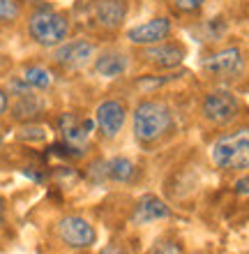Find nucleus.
I'll list each match as a JSON object with an SVG mask.
<instances>
[{
  "mask_svg": "<svg viewBox=\"0 0 249 254\" xmlns=\"http://www.w3.org/2000/svg\"><path fill=\"white\" fill-rule=\"evenodd\" d=\"M210 157L219 171L238 174L249 169V127H238L222 134L210 146Z\"/></svg>",
  "mask_w": 249,
  "mask_h": 254,
  "instance_id": "1",
  "label": "nucleus"
},
{
  "mask_svg": "<svg viewBox=\"0 0 249 254\" xmlns=\"http://www.w3.org/2000/svg\"><path fill=\"white\" fill-rule=\"evenodd\" d=\"M173 125V116L171 109L164 102L146 100L134 109L132 116V127H134V136L141 143H155L171 129Z\"/></svg>",
  "mask_w": 249,
  "mask_h": 254,
  "instance_id": "2",
  "label": "nucleus"
},
{
  "mask_svg": "<svg viewBox=\"0 0 249 254\" xmlns=\"http://www.w3.org/2000/svg\"><path fill=\"white\" fill-rule=\"evenodd\" d=\"M28 35L40 47H60L69 35V21L60 12L40 9V12H33L28 19Z\"/></svg>",
  "mask_w": 249,
  "mask_h": 254,
  "instance_id": "3",
  "label": "nucleus"
},
{
  "mask_svg": "<svg viewBox=\"0 0 249 254\" xmlns=\"http://www.w3.org/2000/svg\"><path fill=\"white\" fill-rule=\"evenodd\" d=\"M201 114L210 125H229L240 114V102L231 90H212L203 100Z\"/></svg>",
  "mask_w": 249,
  "mask_h": 254,
  "instance_id": "4",
  "label": "nucleus"
},
{
  "mask_svg": "<svg viewBox=\"0 0 249 254\" xmlns=\"http://www.w3.org/2000/svg\"><path fill=\"white\" fill-rule=\"evenodd\" d=\"M201 67L210 79H219V81L238 79V76L245 72L243 51L238 47H229V49H222V51H215V54H210L208 58L203 61Z\"/></svg>",
  "mask_w": 249,
  "mask_h": 254,
  "instance_id": "5",
  "label": "nucleus"
},
{
  "mask_svg": "<svg viewBox=\"0 0 249 254\" xmlns=\"http://www.w3.org/2000/svg\"><path fill=\"white\" fill-rule=\"evenodd\" d=\"M58 238H60L65 245H69V248L86 250L95 243L97 234H95V227L86 217L69 215V217H62L60 224H58Z\"/></svg>",
  "mask_w": 249,
  "mask_h": 254,
  "instance_id": "6",
  "label": "nucleus"
},
{
  "mask_svg": "<svg viewBox=\"0 0 249 254\" xmlns=\"http://www.w3.org/2000/svg\"><path fill=\"white\" fill-rule=\"evenodd\" d=\"M125 118H127L125 104L118 100L101 102L97 111H95V125H97V129H100L104 139H115L118 132L122 129V125H125Z\"/></svg>",
  "mask_w": 249,
  "mask_h": 254,
  "instance_id": "7",
  "label": "nucleus"
},
{
  "mask_svg": "<svg viewBox=\"0 0 249 254\" xmlns=\"http://www.w3.org/2000/svg\"><path fill=\"white\" fill-rule=\"evenodd\" d=\"M168 35H171V21L166 16H157V19H150L141 26L129 28L127 40L136 47H152V44L166 42Z\"/></svg>",
  "mask_w": 249,
  "mask_h": 254,
  "instance_id": "8",
  "label": "nucleus"
},
{
  "mask_svg": "<svg viewBox=\"0 0 249 254\" xmlns=\"http://www.w3.org/2000/svg\"><path fill=\"white\" fill-rule=\"evenodd\" d=\"M141 58L155 67L171 69V67H178L185 61V49L180 44H173V42H159L152 47H143Z\"/></svg>",
  "mask_w": 249,
  "mask_h": 254,
  "instance_id": "9",
  "label": "nucleus"
},
{
  "mask_svg": "<svg viewBox=\"0 0 249 254\" xmlns=\"http://www.w3.org/2000/svg\"><path fill=\"white\" fill-rule=\"evenodd\" d=\"M95 54V44L88 40H74L69 42V44H65L62 42L60 47H58V51H55V63L60 67H65V69H76V67H83L90 58H93Z\"/></svg>",
  "mask_w": 249,
  "mask_h": 254,
  "instance_id": "10",
  "label": "nucleus"
},
{
  "mask_svg": "<svg viewBox=\"0 0 249 254\" xmlns=\"http://www.w3.org/2000/svg\"><path fill=\"white\" fill-rule=\"evenodd\" d=\"M168 217H171V208L159 196H155V194H146L143 199H139V203L134 206V213H132V222L136 227L152 224V222H159V220H168Z\"/></svg>",
  "mask_w": 249,
  "mask_h": 254,
  "instance_id": "11",
  "label": "nucleus"
},
{
  "mask_svg": "<svg viewBox=\"0 0 249 254\" xmlns=\"http://www.w3.org/2000/svg\"><path fill=\"white\" fill-rule=\"evenodd\" d=\"M93 16L101 28L115 30L127 19V0H97L93 5Z\"/></svg>",
  "mask_w": 249,
  "mask_h": 254,
  "instance_id": "12",
  "label": "nucleus"
},
{
  "mask_svg": "<svg viewBox=\"0 0 249 254\" xmlns=\"http://www.w3.org/2000/svg\"><path fill=\"white\" fill-rule=\"evenodd\" d=\"M129 61L127 56L120 54V51H104V54L95 61V72L104 76V79H118L127 72Z\"/></svg>",
  "mask_w": 249,
  "mask_h": 254,
  "instance_id": "13",
  "label": "nucleus"
},
{
  "mask_svg": "<svg viewBox=\"0 0 249 254\" xmlns=\"http://www.w3.org/2000/svg\"><path fill=\"white\" fill-rule=\"evenodd\" d=\"M134 164L127 157H113V160L106 162V174L111 181L115 183H129L134 178Z\"/></svg>",
  "mask_w": 249,
  "mask_h": 254,
  "instance_id": "14",
  "label": "nucleus"
},
{
  "mask_svg": "<svg viewBox=\"0 0 249 254\" xmlns=\"http://www.w3.org/2000/svg\"><path fill=\"white\" fill-rule=\"evenodd\" d=\"M21 79L26 81L30 88H37V90H44V88H49L51 83H53L51 72H49V69H44V67H28Z\"/></svg>",
  "mask_w": 249,
  "mask_h": 254,
  "instance_id": "15",
  "label": "nucleus"
},
{
  "mask_svg": "<svg viewBox=\"0 0 249 254\" xmlns=\"http://www.w3.org/2000/svg\"><path fill=\"white\" fill-rule=\"evenodd\" d=\"M40 109H42V104L35 100L33 95H21L19 102H16L12 109V116L14 118H30V116H35Z\"/></svg>",
  "mask_w": 249,
  "mask_h": 254,
  "instance_id": "16",
  "label": "nucleus"
},
{
  "mask_svg": "<svg viewBox=\"0 0 249 254\" xmlns=\"http://www.w3.org/2000/svg\"><path fill=\"white\" fill-rule=\"evenodd\" d=\"M148 254H185V250L178 241H159Z\"/></svg>",
  "mask_w": 249,
  "mask_h": 254,
  "instance_id": "17",
  "label": "nucleus"
},
{
  "mask_svg": "<svg viewBox=\"0 0 249 254\" xmlns=\"http://www.w3.org/2000/svg\"><path fill=\"white\" fill-rule=\"evenodd\" d=\"M16 16H19V7L14 5L12 0H0V23L14 21Z\"/></svg>",
  "mask_w": 249,
  "mask_h": 254,
  "instance_id": "18",
  "label": "nucleus"
},
{
  "mask_svg": "<svg viewBox=\"0 0 249 254\" xmlns=\"http://www.w3.org/2000/svg\"><path fill=\"white\" fill-rule=\"evenodd\" d=\"M203 2H205V0H173V5L178 7L180 12H196Z\"/></svg>",
  "mask_w": 249,
  "mask_h": 254,
  "instance_id": "19",
  "label": "nucleus"
},
{
  "mask_svg": "<svg viewBox=\"0 0 249 254\" xmlns=\"http://www.w3.org/2000/svg\"><path fill=\"white\" fill-rule=\"evenodd\" d=\"M236 192L238 194H249V176H243L236 181Z\"/></svg>",
  "mask_w": 249,
  "mask_h": 254,
  "instance_id": "20",
  "label": "nucleus"
},
{
  "mask_svg": "<svg viewBox=\"0 0 249 254\" xmlns=\"http://www.w3.org/2000/svg\"><path fill=\"white\" fill-rule=\"evenodd\" d=\"M7 104H9V97H7V93L0 88V116L7 111Z\"/></svg>",
  "mask_w": 249,
  "mask_h": 254,
  "instance_id": "21",
  "label": "nucleus"
},
{
  "mask_svg": "<svg viewBox=\"0 0 249 254\" xmlns=\"http://www.w3.org/2000/svg\"><path fill=\"white\" fill-rule=\"evenodd\" d=\"M100 254H129V252L122 248H106V250H101Z\"/></svg>",
  "mask_w": 249,
  "mask_h": 254,
  "instance_id": "22",
  "label": "nucleus"
},
{
  "mask_svg": "<svg viewBox=\"0 0 249 254\" xmlns=\"http://www.w3.org/2000/svg\"><path fill=\"white\" fill-rule=\"evenodd\" d=\"M5 217V203H2V196H0V222Z\"/></svg>",
  "mask_w": 249,
  "mask_h": 254,
  "instance_id": "23",
  "label": "nucleus"
}]
</instances>
